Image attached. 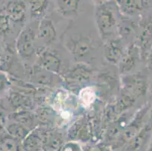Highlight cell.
<instances>
[{
  "label": "cell",
  "mask_w": 152,
  "mask_h": 151,
  "mask_svg": "<svg viewBox=\"0 0 152 151\" xmlns=\"http://www.w3.org/2000/svg\"><path fill=\"white\" fill-rule=\"evenodd\" d=\"M61 39L63 46L74 57V60L78 63L89 65L102 45V39H97L90 30L73 25H69L62 33Z\"/></svg>",
  "instance_id": "cell-1"
},
{
  "label": "cell",
  "mask_w": 152,
  "mask_h": 151,
  "mask_svg": "<svg viewBox=\"0 0 152 151\" xmlns=\"http://www.w3.org/2000/svg\"><path fill=\"white\" fill-rule=\"evenodd\" d=\"M122 14L116 2H97L94 17L99 36L102 42L119 37L118 28Z\"/></svg>",
  "instance_id": "cell-2"
},
{
  "label": "cell",
  "mask_w": 152,
  "mask_h": 151,
  "mask_svg": "<svg viewBox=\"0 0 152 151\" xmlns=\"http://www.w3.org/2000/svg\"><path fill=\"white\" fill-rule=\"evenodd\" d=\"M148 79L145 73L140 71L132 74L122 76L121 91L137 101L145 97L148 90Z\"/></svg>",
  "instance_id": "cell-3"
},
{
  "label": "cell",
  "mask_w": 152,
  "mask_h": 151,
  "mask_svg": "<svg viewBox=\"0 0 152 151\" xmlns=\"http://www.w3.org/2000/svg\"><path fill=\"white\" fill-rule=\"evenodd\" d=\"M37 57V64L47 71L60 77L67 71L62 62L61 57L55 50L47 47H38Z\"/></svg>",
  "instance_id": "cell-4"
},
{
  "label": "cell",
  "mask_w": 152,
  "mask_h": 151,
  "mask_svg": "<svg viewBox=\"0 0 152 151\" xmlns=\"http://www.w3.org/2000/svg\"><path fill=\"white\" fill-rule=\"evenodd\" d=\"M37 33L30 27L23 29L19 33L16 39L15 47L16 52L23 60H30L34 56L37 57L36 47Z\"/></svg>",
  "instance_id": "cell-5"
},
{
  "label": "cell",
  "mask_w": 152,
  "mask_h": 151,
  "mask_svg": "<svg viewBox=\"0 0 152 151\" xmlns=\"http://www.w3.org/2000/svg\"><path fill=\"white\" fill-rule=\"evenodd\" d=\"M138 25L140 32L133 42L139 48L142 61L145 62L146 58L152 48V18H145Z\"/></svg>",
  "instance_id": "cell-6"
},
{
  "label": "cell",
  "mask_w": 152,
  "mask_h": 151,
  "mask_svg": "<svg viewBox=\"0 0 152 151\" xmlns=\"http://www.w3.org/2000/svg\"><path fill=\"white\" fill-rule=\"evenodd\" d=\"M141 61H142L139 48L133 41L131 42L126 48L125 52L119 63V71L122 76L130 74Z\"/></svg>",
  "instance_id": "cell-7"
},
{
  "label": "cell",
  "mask_w": 152,
  "mask_h": 151,
  "mask_svg": "<svg viewBox=\"0 0 152 151\" xmlns=\"http://www.w3.org/2000/svg\"><path fill=\"white\" fill-rule=\"evenodd\" d=\"M94 69L89 64L85 63H77L69 67L62 75L64 80L74 83L89 82L94 76Z\"/></svg>",
  "instance_id": "cell-8"
},
{
  "label": "cell",
  "mask_w": 152,
  "mask_h": 151,
  "mask_svg": "<svg viewBox=\"0 0 152 151\" xmlns=\"http://www.w3.org/2000/svg\"><path fill=\"white\" fill-rule=\"evenodd\" d=\"M124 39L116 37L104 42V58L111 65H118L124 55L126 47L124 46Z\"/></svg>",
  "instance_id": "cell-9"
},
{
  "label": "cell",
  "mask_w": 152,
  "mask_h": 151,
  "mask_svg": "<svg viewBox=\"0 0 152 151\" xmlns=\"http://www.w3.org/2000/svg\"><path fill=\"white\" fill-rule=\"evenodd\" d=\"M152 134V123L150 121L131 138L123 151H146Z\"/></svg>",
  "instance_id": "cell-10"
},
{
  "label": "cell",
  "mask_w": 152,
  "mask_h": 151,
  "mask_svg": "<svg viewBox=\"0 0 152 151\" xmlns=\"http://www.w3.org/2000/svg\"><path fill=\"white\" fill-rule=\"evenodd\" d=\"M116 2L121 13L128 18L141 15L152 6V1L121 0Z\"/></svg>",
  "instance_id": "cell-11"
},
{
  "label": "cell",
  "mask_w": 152,
  "mask_h": 151,
  "mask_svg": "<svg viewBox=\"0 0 152 151\" xmlns=\"http://www.w3.org/2000/svg\"><path fill=\"white\" fill-rule=\"evenodd\" d=\"M57 30L53 20L49 17L42 18L37 28V38L43 42L45 45H50L57 39Z\"/></svg>",
  "instance_id": "cell-12"
},
{
  "label": "cell",
  "mask_w": 152,
  "mask_h": 151,
  "mask_svg": "<svg viewBox=\"0 0 152 151\" xmlns=\"http://www.w3.org/2000/svg\"><path fill=\"white\" fill-rule=\"evenodd\" d=\"M45 130L40 127H36L32 130L23 141V150L25 151H40L47 135Z\"/></svg>",
  "instance_id": "cell-13"
},
{
  "label": "cell",
  "mask_w": 152,
  "mask_h": 151,
  "mask_svg": "<svg viewBox=\"0 0 152 151\" xmlns=\"http://www.w3.org/2000/svg\"><path fill=\"white\" fill-rule=\"evenodd\" d=\"M27 5L23 1H11L4 9L11 21L15 23L23 24L26 20Z\"/></svg>",
  "instance_id": "cell-14"
},
{
  "label": "cell",
  "mask_w": 152,
  "mask_h": 151,
  "mask_svg": "<svg viewBox=\"0 0 152 151\" xmlns=\"http://www.w3.org/2000/svg\"><path fill=\"white\" fill-rule=\"evenodd\" d=\"M56 11L59 15L68 19H75L80 12V1L77 0H60L56 1Z\"/></svg>",
  "instance_id": "cell-15"
},
{
  "label": "cell",
  "mask_w": 152,
  "mask_h": 151,
  "mask_svg": "<svg viewBox=\"0 0 152 151\" xmlns=\"http://www.w3.org/2000/svg\"><path fill=\"white\" fill-rule=\"evenodd\" d=\"M56 76L58 75L44 70L37 64L33 66L30 73V79L32 82L46 86H52L53 85Z\"/></svg>",
  "instance_id": "cell-16"
},
{
  "label": "cell",
  "mask_w": 152,
  "mask_h": 151,
  "mask_svg": "<svg viewBox=\"0 0 152 151\" xmlns=\"http://www.w3.org/2000/svg\"><path fill=\"white\" fill-rule=\"evenodd\" d=\"M37 116L27 109L18 110L14 111L8 116V120L16 122L23 125L26 128L32 131L37 127L35 125V120Z\"/></svg>",
  "instance_id": "cell-17"
},
{
  "label": "cell",
  "mask_w": 152,
  "mask_h": 151,
  "mask_svg": "<svg viewBox=\"0 0 152 151\" xmlns=\"http://www.w3.org/2000/svg\"><path fill=\"white\" fill-rule=\"evenodd\" d=\"M8 101L12 108L15 109V111L23 109L29 110L33 104V101L27 94H23L18 91H11L8 95Z\"/></svg>",
  "instance_id": "cell-18"
},
{
  "label": "cell",
  "mask_w": 152,
  "mask_h": 151,
  "mask_svg": "<svg viewBox=\"0 0 152 151\" xmlns=\"http://www.w3.org/2000/svg\"><path fill=\"white\" fill-rule=\"evenodd\" d=\"M5 129L7 133H9V135L20 141H23L31 131L23 125L11 120H9V123L7 122Z\"/></svg>",
  "instance_id": "cell-19"
},
{
  "label": "cell",
  "mask_w": 152,
  "mask_h": 151,
  "mask_svg": "<svg viewBox=\"0 0 152 151\" xmlns=\"http://www.w3.org/2000/svg\"><path fill=\"white\" fill-rule=\"evenodd\" d=\"M20 147L21 144L19 140L5 131L0 134V151H20Z\"/></svg>",
  "instance_id": "cell-20"
},
{
  "label": "cell",
  "mask_w": 152,
  "mask_h": 151,
  "mask_svg": "<svg viewBox=\"0 0 152 151\" xmlns=\"http://www.w3.org/2000/svg\"><path fill=\"white\" fill-rule=\"evenodd\" d=\"M30 18L33 19H42L45 17V14L49 5V1L45 0H34L28 3Z\"/></svg>",
  "instance_id": "cell-21"
},
{
  "label": "cell",
  "mask_w": 152,
  "mask_h": 151,
  "mask_svg": "<svg viewBox=\"0 0 152 151\" xmlns=\"http://www.w3.org/2000/svg\"><path fill=\"white\" fill-rule=\"evenodd\" d=\"M36 116L38 120L44 123H51L55 117V111L51 107H46L44 105L37 109Z\"/></svg>",
  "instance_id": "cell-22"
},
{
  "label": "cell",
  "mask_w": 152,
  "mask_h": 151,
  "mask_svg": "<svg viewBox=\"0 0 152 151\" xmlns=\"http://www.w3.org/2000/svg\"><path fill=\"white\" fill-rule=\"evenodd\" d=\"M11 20L5 10L0 11V38L5 36L11 29Z\"/></svg>",
  "instance_id": "cell-23"
},
{
  "label": "cell",
  "mask_w": 152,
  "mask_h": 151,
  "mask_svg": "<svg viewBox=\"0 0 152 151\" xmlns=\"http://www.w3.org/2000/svg\"><path fill=\"white\" fill-rule=\"evenodd\" d=\"M10 81L7 75L3 72L0 71V97L3 96L9 88Z\"/></svg>",
  "instance_id": "cell-24"
},
{
  "label": "cell",
  "mask_w": 152,
  "mask_h": 151,
  "mask_svg": "<svg viewBox=\"0 0 152 151\" xmlns=\"http://www.w3.org/2000/svg\"><path fill=\"white\" fill-rule=\"evenodd\" d=\"M7 123L6 115L5 113V110H4L2 104H0V134L3 131L5 128V125Z\"/></svg>",
  "instance_id": "cell-25"
},
{
  "label": "cell",
  "mask_w": 152,
  "mask_h": 151,
  "mask_svg": "<svg viewBox=\"0 0 152 151\" xmlns=\"http://www.w3.org/2000/svg\"><path fill=\"white\" fill-rule=\"evenodd\" d=\"M61 151H81V150L77 144L70 142L62 147Z\"/></svg>",
  "instance_id": "cell-26"
},
{
  "label": "cell",
  "mask_w": 152,
  "mask_h": 151,
  "mask_svg": "<svg viewBox=\"0 0 152 151\" xmlns=\"http://www.w3.org/2000/svg\"><path fill=\"white\" fill-rule=\"evenodd\" d=\"M145 63L147 64V68L148 69L149 71L152 72V48H151L150 52L146 58Z\"/></svg>",
  "instance_id": "cell-27"
},
{
  "label": "cell",
  "mask_w": 152,
  "mask_h": 151,
  "mask_svg": "<svg viewBox=\"0 0 152 151\" xmlns=\"http://www.w3.org/2000/svg\"><path fill=\"white\" fill-rule=\"evenodd\" d=\"M148 95L149 100L148 101L150 104H152V82L151 83H149L148 85Z\"/></svg>",
  "instance_id": "cell-28"
},
{
  "label": "cell",
  "mask_w": 152,
  "mask_h": 151,
  "mask_svg": "<svg viewBox=\"0 0 152 151\" xmlns=\"http://www.w3.org/2000/svg\"><path fill=\"white\" fill-rule=\"evenodd\" d=\"M146 151H152V134H151V136L150 141H149L148 147L147 150Z\"/></svg>",
  "instance_id": "cell-29"
},
{
  "label": "cell",
  "mask_w": 152,
  "mask_h": 151,
  "mask_svg": "<svg viewBox=\"0 0 152 151\" xmlns=\"http://www.w3.org/2000/svg\"><path fill=\"white\" fill-rule=\"evenodd\" d=\"M151 104V107L150 110V119H149V121L152 123V104Z\"/></svg>",
  "instance_id": "cell-30"
},
{
  "label": "cell",
  "mask_w": 152,
  "mask_h": 151,
  "mask_svg": "<svg viewBox=\"0 0 152 151\" xmlns=\"http://www.w3.org/2000/svg\"><path fill=\"white\" fill-rule=\"evenodd\" d=\"M2 50H1V46H0V59H1V58H2V52H1Z\"/></svg>",
  "instance_id": "cell-31"
}]
</instances>
